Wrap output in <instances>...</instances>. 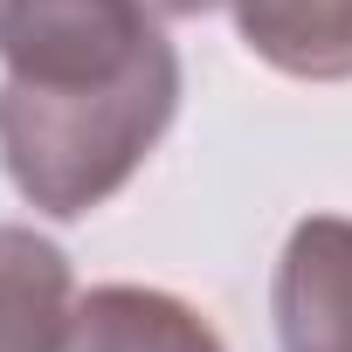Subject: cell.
Masks as SVG:
<instances>
[{
	"label": "cell",
	"mask_w": 352,
	"mask_h": 352,
	"mask_svg": "<svg viewBox=\"0 0 352 352\" xmlns=\"http://www.w3.org/2000/svg\"><path fill=\"white\" fill-rule=\"evenodd\" d=\"M173 104H180V63H152L131 83L83 97H35L0 83V159L21 201H35L42 214H90L159 145Z\"/></svg>",
	"instance_id": "cell-1"
},
{
	"label": "cell",
	"mask_w": 352,
	"mask_h": 352,
	"mask_svg": "<svg viewBox=\"0 0 352 352\" xmlns=\"http://www.w3.org/2000/svg\"><path fill=\"white\" fill-rule=\"evenodd\" d=\"M0 63L14 90L83 97L173 63L145 0H0Z\"/></svg>",
	"instance_id": "cell-2"
},
{
	"label": "cell",
	"mask_w": 352,
	"mask_h": 352,
	"mask_svg": "<svg viewBox=\"0 0 352 352\" xmlns=\"http://www.w3.org/2000/svg\"><path fill=\"white\" fill-rule=\"evenodd\" d=\"M69 263L28 228H0V352H69Z\"/></svg>",
	"instance_id": "cell-3"
},
{
	"label": "cell",
	"mask_w": 352,
	"mask_h": 352,
	"mask_svg": "<svg viewBox=\"0 0 352 352\" xmlns=\"http://www.w3.org/2000/svg\"><path fill=\"white\" fill-rule=\"evenodd\" d=\"M69 352H221V338L180 297L111 283V290H97V297L76 304Z\"/></svg>",
	"instance_id": "cell-4"
},
{
	"label": "cell",
	"mask_w": 352,
	"mask_h": 352,
	"mask_svg": "<svg viewBox=\"0 0 352 352\" xmlns=\"http://www.w3.org/2000/svg\"><path fill=\"white\" fill-rule=\"evenodd\" d=\"M242 42L290 76H352V0H228Z\"/></svg>",
	"instance_id": "cell-5"
},
{
	"label": "cell",
	"mask_w": 352,
	"mask_h": 352,
	"mask_svg": "<svg viewBox=\"0 0 352 352\" xmlns=\"http://www.w3.org/2000/svg\"><path fill=\"white\" fill-rule=\"evenodd\" d=\"M152 14H201V8H221V0H145Z\"/></svg>",
	"instance_id": "cell-6"
}]
</instances>
